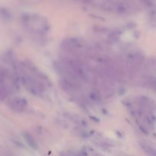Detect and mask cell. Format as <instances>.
Masks as SVG:
<instances>
[{
  "instance_id": "6da1fadb",
  "label": "cell",
  "mask_w": 156,
  "mask_h": 156,
  "mask_svg": "<svg viewBox=\"0 0 156 156\" xmlns=\"http://www.w3.org/2000/svg\"><path fill=\"white\" fill-rule=\"evenodd\" d=\"M22 24L24 28L33 34L44 35L50 30L48 21L37 14H27L23 16Z\"/></svg>"
},
{
  "instance_id": "7a4b0ae2",
  "label": "cell",
  "mask_w": 156,
  "mask_h": 156,
  "mask_svg": "<svg viewBox=\"0 0 156 156\" xmlns=\"http://www.w3.org/2000/svg\"><path fill=\"white\" fill-rule=\"evenodd\" d=\"M18 71H21V74L18 79L27 91L37 96L41 95L45 91L46 86L43 81L32 76L29 73H25L21 66H19Z\"/></svg>"
},
{
  "instance_id": "3957f363",
  "label": "cell",
  "mask_w": 156,
  "mask_h": 156,
  "mask_svg": "<svg viewBox=\"0 0 156 156\" xmlns=\"http://www.w3.org/2000/svg\"><path fill=\"white\" fill-rule=\"evenodd\" d=\"M62 48L70 54H78L84 50L85 46L83 43L76 38H67L62 42Z\"/></svg>"
},
{
  "instance_id": "277c9868",
  "label": "cell",
  "mask_w": 156,
  "mask_h": 156,
  "mask_svg": "<svg viewBox=\"0 0 156 156\" xmlns=\"http://www.w3.org/2000/svg\"><path fill=\"white\" fill-rule=\"evenodd\" d=\"M8 106L15 113H22L27 109V101L24 98L21 96H15L9 98Z\"/></svg>"
},
{
  "instance_id": "5b68a950",
  "label": "cell",
  "mask_w": 156,
  "mask_h": 156,
  "mask_svg": "<svg viewBox=\"0 0 156 156\" xmlns=\"http://www.w3.org/2000/svg\"><path fill=\"white\" fill-rule=\"evenodd\" d=\"M140 146L149 156H156V145L147 141H140Z\"/></svg>"
},
{
  "instance_id": "8992f818",
  "label": "cell",
  "mask_w": 156,
  "mask_h": 156,
  "mask_svg": "<svg viewBox=\"0 0 156 156\" xmlns=\"http://www.w3.org/2000/svg\"><path fill=\"white\" fill-rule=\"evenodd\" d=\"M24 140H25V141L27 142V144H28L30 147L33 148L34 149H37V144L35 140L33 138V136H32L30 134L25 133L24 135Z\"/></svg>"
}]
</instances>
